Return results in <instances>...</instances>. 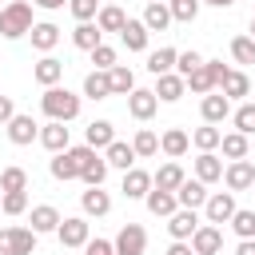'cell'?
Instances as JSON below:
<instances>
[{
	"label": "cell",
	"instance_id": "1",
	"mask_svg": "<svg viewBox=\"0 0 255 255\" xmlns=\"http://www.w3.org/2000/svg\"><path fill=\"white\" fill-rule=\"evenodd\" d=\"M40 112L48 116V120H56V124H68V120H76L80 116V96L76 92H68V88H44V96H40Z\"/></svg>",
	"mask_w": 255,
	"mask_h": 255
},
{
	"label": "cell",
	"instance_id": "2",
	"mask_svg": "<svg viewBox=\"0 0 255 255\" xmlns=\"http://www.w3.org/2000/svg\"><path fill=\"white\" fill-rule=\"evenodd\" d=\"M32 24H36V20H32V4H28V0H12V4L0 8V36H4V40L28 36Z\"/></svg>",
	"mask_w": 255,
	"mask_h": 255
},
{
	"label": "cell",
	"instance_id": "3",
	"mask_svg": "<svg viewBox=\"0 0 255 255\" xmlns=\"http://www.w3.org/2000/svg\"><path fill=\"white\" fill-rule=\"evenodd\" d=\"M32 251H36L32 227H4L0 231V255H32Z\"/></svg>",
	"mask_w": 255,
	"mask_h": 255
},
{
	"label": "cell",
	"instance_id": "4",
	"mask_svg": "<svg viewBox=\"0 0 255 255\" xmlns=\"http://www.w3.org/2000/svg\"><path fill=\"white\" fill-rule=\"evenodd\" d=\"M112 247H116V255H143L147 251V231L139 223H124L120 235L112 239Z\"/></svg>",
	"mask_w": 255,
	"mask_h": 255
},
{
	"label": "cell",
	"instance_id": "5",
	"mask_svg": "<svg viewBox=\"0 0 255 255\" xmlns=\"http://www.w3.org/2000/svg\"><path fill=\"white\" fill-rule=\"evenodd\" d=\"M56 235H60V243H64V247H84V243L92 239V227H88V219H84V215H68V219H60Z\"/></svg>",
	"mask_w": 255,
	"mask_h": 255
},
{
	"label": "cell",
	"instance_id": "6",
	"mask_svg": "<svg viewBox=\"0 0 255 255\" xmlns=\"http://www.w3.org/2000/svg\"><path fill=\"white\" fill-rule=\"evenodd\" d=\"M223 183H227V191H247V187H255V163H251V159H231V163L223 167Z\"/></svg>",
	"mask_w": 255,
	"mask_h": 255
},
{
	"label": "cell",
	"instance_id": "7",
	"mask_svg": "<svg viewBox=\"0 0 255 255\" xmlns=\"http://www.w3.org/2000/svg\"><path fill=\"white\" fill-rule=\"evenodd\" d=\"M203 215H207V223H227L231 215H235V195L231 191H211L207 195V203H203Z\"/></svg>",
	"mask_w": 255,
	"mask_h": 255
},
{
	"label": "cell",
	"instance_id": "8",
	"mask_svg": "<svg viewBox=\"0 0 255 255\" xmlns=\"http://www.w3.org/2000/svg\"><path fill=\"white\" fill-rule=\"evenodd\" d=\"M187 243H191L195 255H219V247H223V231H219L215 223H199L195 235H191Z\"/></svg>",
	"mask_w": 255,
	"mask_h": 255
},
{
	"label": "cell",
	"instance_id": "9",
	"mask_svg": "<svg viewBox=\"0 0 255 255\" xmlns=\"http://www.w3.org/2000/svg\"><path fill=\"white\" fill-rule=\"evenodd\" d=\"M199 116H203V124H223V120L231 116V100H227L223 92H207V96L199 100Z\"/></svg>",
	"mask_w": 255,
	"mask_h": 255
},
{
	"label": "cell",
	"instance_id": "10",
	"mask_svg": "<svg viewBox=\"0 0 255 255\" xmlns=\"http://www.w3.org/2000/svg\"><path fill=\"white\" fill-rule=\"evenodd\" d=\"M8 139H12L16 147H28L32 139H40V124H36L32 116H20V112H16V116L8 120Z\"/></svg>",
	"mask_w": 255,
	"mask_h": 255
},
{
	"label": "cell",
	"instance_id": "11",
	"mask_svg": "<svg viewBox=\"0 0 255 255\" xmlns=\"http://www.w3.org/2000/svg\"><path fill=\"white\" fill-rule=\"evenodd\" d=\"M207 183H199V179H183L179 183V191H175V203L179 207H187V211H199L203 203H207Z\"/></svg>",
	"mask_w": 255,
	"mask_h": 255
},
{
	"label": "cell",
	"instance_id": "12",
	"mask_svg": "<svg viewBox=\"0 0 255 255\" xmlns=\"http://www.w3.org/2000/svg\"><path fill=\"white\" fill-rule=\"evenodd\" d=\"M40 143L52 151V155H60V151H68V143H72V131L64 128V124H56V120H48L44 128H40Z\"/></svg>",
	"mask_w": 255,
	"mask_h": 255
},
{
	"label": "cell",
	"instance_id": "13",
	"mask_svg": "<svg viewBox=\"0 0 255 255\" xmlns=\"http://www.w3.org/2000/svg\"><path fill=\"white\" fill-rule=\"evenodd\" d=\"M195 227H199V215L187 211V207H179L175 215H167V231H171V239H179V243H187V239L195 235Z\"/></svg>",
	"mask_w": 255,
	"mask_h": 255
},
{
	"label": "cell",
	"instance_id": "14",
	"mask_svg": "<svg viewBox=\"0 0 255 255\" xmlns=\"http://www.w3.org/2000/svg\"><path fill=\"white\" fill-rule=\"evenodd\" d=\"M32 80H36V84H44V88H56V84L64 80V64H60L56 56H40V60H36V68H32Z\"/></svg>",
	"mask_w": 255,
	"mask_h": 255
},
{
	"label": "cell",
	"instance_id": "15",
	"mask_svg": "<svg viewBox=\"0 0 255 255\" xmlns=\"http://www.w3.org/2000/svg\"><path fill=\"white\" fill-rule=\"evenodd\" d=\"M155 108H159V100H155V92H151V88H135V92L128 96V112H131L135 120H151V116H155Z\"/></svg>",
	"mask_w": 255,
	"mask_h": 255
},
{
	"label": "cell",
	"instance_id": "16",
	"mask_svg": "<svg viewBox=\"0 0 255 255\" xmlns=\"http://www.w3.org/2000/svg\"><path fill=\"white\" fill-rule=\"evenodd\" d=\"M147 36H151V32L143 28V20H131V16H128V24L120 28V40H124L128 52H147Z\"/></svg>",
	"mask_w": 255,
	"mask_h": 255
},
{
	"label": "cell",
	"instance_id": "17",
	"mask_svg": "<svg viewBox=\"0 0 255 255\" xmlns=\"http://www.w3.org/2000/svg\"><path fill=\"white\" fill-rule=\"evenodd\" d=\"M151 92H155L159 104H175V100L187 92V84H183L175 72H167V76H155V88H151Z\"/></svg>",
	"mask_w": 255,
	"mask_h": 255
},
{
	"label": "cell",
	"instance_id": "18",
	"mask_svg": "<svg viewBox=\"0 0 255 255\" xmlns=\"http://www.w3.org/2000/svg\"><path fill=\"white\" fill-rule=\"evenodd\" d=\"M187 147H191V135H187L183 128H167V131L159 135V151H163L167 159H179Z\"/></svg>",
	"mask_w": 255,
	"mask_h": 255
},
{
	"label": "cell",
	"instance_id": "19",
	"mask_svg": "<svg viewBox=\"0 0 255 255\" xmlns=\"http://www.w3.org/2000/svg\"><path fill=\"white\" fill-rule=\"evenodd\" d=\"M104 159H108V167H120V171H131V167H135V151H131V143H124V139H112V143L104 147Z\"/></svg>",
	"mask_w": 255,
	"mask_h": 255
},
{
	"label": "cell",
	"instance_id": "20",
	"mask_svg": "<svg viewBox=\"0 0 255 255\" xmlns=\"http://www.w3.org/2000/svg\"><path fill=\"white\" fill-rule=\"evenodd\" d=\"M187 179V171L175 163V159H167L155 175H151V187H159V191H179V183Z\"/></svg>",
	"mask_w": 255,
	"mask_h": 255
},
{
	"label": "cell",
	"instance_id": "21",
	"mask_svg": "<svg viewBox=\"0 0 255 255\" xmlns=\"http://www.w3.org/2000/svg\"><path fill=\"white\" fill-rule=\"evenodd\" d=\"M112 139H116V128H112L108 120H92V124H88V131H84V143H88L92 151H104Z\"/></svg>",
	"mask_w": 255,
	"mask_h": 255
},
{
	"label": "cell",
	"instance_id": "22",
	"mask_svg": "<svg viewBox=\"0 0 255 255\" xmlns=\"http://www.w3.org/2000/svg\"><path fill=\"white\" fill-rule=\"evenodd\" d=\"M195 179H199V183L223 179V159H219L215 151H199V159H195Z\"/></svg>",
	"mask_w": 255,
	"mask_h": 255
},
{
	"label": "cell",
	"instance_id": "23",
	"mask_svg": "<svg viewBox=\"0 0 255 255\" xmlns=\"http://www.w3.org/2000/svg\"><path fill=\"white\" fill-rule=\"evenodd\" d=\"M80 179H84L88 187H104V179H108V159H104L100 151H92V155L84 159V167H80Z\"/></svg>",
	"mask_w": 255,
	"mask_h": 255
},
{
	"label": "cell",
	"instance_id": "24",
	"mask_svg": "<svg viewBox=\"0 0 255 255\" xmlns=\"http://www.w3.org/2000/svg\"><path fill=\"white\" fill-rule=\"evenodd\" d=\"M80 207H84V215H108L112 211V195L104 191V187H88L84 195H80Z\"/></svg>",
	"mask_w": 255,
	"mask_h": 255
},
{
	"label": "cell",
	"instance_id": "25",
	"mask_svg": "<svg viewBox=\"0 0 255 255\" xmlns=\"http://www.w3.org/2000/svg\"><path fill=\"white\" fill-rule=\"evenodd\" d=\"M143 203H147V211H151V215H163V219L179 211V203H175V191H159V187H151V191L143 195Z\"/></svg>",
	"mask_w": 255,
	"mask_h": 255
},
{
	"label": "cell",
	"instance_id": "26",
	"mask_svg": "<svg viewBox=\"0 0 255 255\" xmlns=\"http://www.w3.org/2000/svg\"><path fill=\"white\" fill-rule=\"evenodd\" d=\"M28 36H32V48H36V52H44V56L60 44V28H56V24H48V20H44V24H32V32H28Z\"/></svg>",
	"mask_w": 255,
	"mask_h": 255
},
{
	"label": "cell",
	"instance_id": "27",
	"mask_svg": "<svg viewBox=\"0 0 255 255\" xmlns=\"http://www.w3.org/2000/svg\"><path fill=\"white\" fill-rule=\"evenodd\" d=\"M147 191H151V175H147L143 167L124 171V195H128V199H143Z\"/></svg>",
	"mask_w": 255,
	"mask_h": 255
},
{
	"label": "cell",
	"instance_id": "28",
	"mask_svg": "<svg viewBox=\"0 0 255 255\" xmlns=\"http://www.w3.org/2000/svg\"><path fill=\"white\" fill-rule=\"evenodd\" d=\"M143 28L147 32H167V24H171V12H167V4H159V0H151L147 8H143Z\"/></svg>",
	"mask_w": 255,
	"mask_h": 255
},
{
	"label": "cell",
	"instance_id": "29",
	"mask_svg": "<svg viewBox=\"0 0 255 255\" xmlns=\"http://www.w3.org/2000/svg\"><path fill=\"white\" fill-rule=\"evenodd\" d=\"M124 24H128V16H124L120 4H100V12H96V28L100 32H120Z\"/></svg>",
	"mask_w": 255,
	"mask_h": 255
},
{
	"label": "cell",
	"instance_id": "30",
	"mask_svg": "<svg viewBox=\"0 0 255 255\" xmlns=\"http://www.w3.org/2000/svg\"><path fill=\"white\" fill-rule=\"evenodd\" d=\"M56 227H60V211H56L52 203L32 207V231H36V235H48V231H56Z\"/></svg>",
	"mask_w": 255,
	"mask_h": 255
},
{
	"label": "cell",
	"instance_id": "31",
	"mask_svg": "<svg viewBox=\"0 0 255 255\" xmlns=\"http://www.w3.org/2000/svg\"><path fill=\"white\" fill-rule=\"evenodd\" d=\"M108 84H112V96H131V92H135V76H131L128 64H116V68L108 72Z\"/></svg>",
	"mask_w": 255,
	"mask_h": 255
},
{
	"label": "cell",
	"instance_id": "32",
	"mask_svg": "<svg viewBox=\"0 0 255 255\" xmlns=\"http://www.w3.org/2000/svg\"><path fill=\"white\" fill-rule=\"evenodd\" d=\"M100 36H104V32H100L96 24H76V28H72V44H76L80 52H92V48H100V44H104Z\"/></svg>",
	"mask_w": 255,
	"mask_h": 255
},
{
	"label": "cell",
	"instance_id": "33",
	"mask_svg": "<svg viewBox=\"0 0 255 255\" xmlns=\"http://www.w3.org/2000/svg\"><path fill=\"white\" fill-rule=\"evenodd\" d=\"M131 151H135V159H151V155L159 151V135H155L151 128H139L135 139H131Z\"/></svg>",
	"mask_w": 255,
	"mask_h": 255
},
{
	"label": "cell",
	"instance_id": "34",
	"mask_svg": "<svg viewBox=\"0 0 255 255\" xmlns=\"http://www.w3.org/2000/svg\"><path fill=\"white\" fill-rule=\"evenodd\" d=\"M175 48H159V52H151L147 56V72L151 76H167V72H175Z\"/></svg>",
	"mask_w": 255,
	"mask_h": 255
},
{
	"label": "cell",
	"instance_id": "35",
	"mask_svg": "<svg viewBox=\"0 0 255 255\" xmlns=\"http://www.w3.org/2000/svg\"><path fill=\"white\" fill-rule=\"evenodd\" d=\"M219 92H223L227 100H243V96L251 92V80H247L243 72H227V76H223V84H219Z\"/></svg>",
	"mask_w": 255,
	"mask_h": 255
},
{
	"label": "cell",
	"instance_id": "36",
	"mask_svg": "<svg viewBox=\"0 0 255 255\" xmlns=\"http://www.w3.org/2000/svg\"><path fill=\"white\" fill-rule=\"evenodd\" d=\"M84 96H88V100H108V96H112L108 72H88V76H84Z\"/></svg>",
	"mask_w": 255,
	"mask_h": 255
},
{
	"label": "cell",
	"instance_id": "37",
	"mask_svg": "<svg viewBox=\"0 0 255 255\" xmlns=\"http://www.w3.org/2000/svg\"><path fill=\"white\" fill-rule=\"evenodd\" d=\"M219 139H223V131H219L215 124H203V128H195V131H191V143H195L199 151H215V147H219Z\"/></svg>",
	"mask_w": 255,
	"mask_h": 255
},
{
	"label": "cell",
	"instance_id": "38",
	"mask_svg": "<svg viewBox=\"0 0 255 255\" xmlns=\"http://www.w3.org/2000/svg\"><path fill=\"white\" fill-rule=\"evenodd\" d=\"M219 147H223V155L227 159H247V135H239V131H227L223 139H219Z\"/></svg>",
	"mask_w": 255,
	"mask_h": 255
},
{
	"label": "cell",
	"instance_id": "39",
	"mask_svg": "<svg viewBox=\"0 0 255 255\" xmlns=\"http://www.w3.org/2000/svg\"><path fill=\"white\" fill-rule=\"evenodd\" d=\"M4 191H28V171L24 167H4L0 171V195Z\"/></svg>",
	"mask_w": 255,
	"mask_h": 255
},
{
	"label": "cell",
	"instance_id": "40",
	"mask_svg": "<svg viewBox=\"0 0 255 255\" xmlns=\"http://www.w3.org/2000/svg\"><path fill=\"white\" fill-rule=\"evenodd\" d=\"M227 223H231V231H235L239 239H255V211H243V207H235V215H231Z\"/></svg>",
	"mask_w": 255,
	"mask_h": 255
},
{
	"label": "cell",
	"instance_id": "41",
	"mask_svg": "<svg viewBox=\"0 0 255 255\" xmlns=\"http://www.w3.org/2000/svg\"><path fill=\"white\" fill-rule=\"evenodd\" d=\"M167 12H171V20L191 24V20L199 16V0H167Z\"/></svg>",
	"mask_w": 255,
	"mask_h": 255
},
{
	"label": "cell",
	"instance_id": "42",
	"mask_svg": "<svg viewBox=\"0 0 255 255\" xmlns=\"http://www.w3.org/2000/svg\"><path fill=\"white\" fill-rule=\"evenodd\" d=\"M231 120H235V131L239 135H255V104H239L231 112Z\"/></svg>",
	"mask_w": 255,
	"mask_h": 255
},
{
	"label": "cell",
	"instance_id": "43",
	"mask_svg": "<svg viewBox=\"0 0 255 255\" xmlns=\"http://www.w3.org/2000/svg\"><path fill=\"white\" fill-rule=\"evenodd\" d=\"M0 211L4 215H24L28 211V191H4L0 195Z\"/></svg>",
	"mask_w": 255,
	"mask_h": 255
},
{
	"label": "cell",
	"instance_id": "44",
	"mask_svg": "<svg viewBox=\"0 0 255 255\" xmlns=\"http://www.w3.org/2000/svg\"><path fill=\"white\" fill-rule=\"evenodd\" d=\"M231 56H235V64H255V40L251 36H235L231 40Z\"/></svg>",
	"mask_w": 255,
	"mask_h": 255
},
{
	"label": "cell",
	"instance_id": "45",
	"mask_svg": "<svg viewBox=\"0 0 255 255\" xmlns=\"http://www.w3.org/2000/svg\"><path fill=\"white\" fill-rule=\"evenodd\" d=\"M183 84H187L191 92H199V96H207V92H215V80L207 76V68H203V64H199V68H195V72H191V76H187Z\"/></svg>",
	"mask_w": 255,
	"mask_h": 255
},
{
	"label": "cell",
	"instance_id": "46",
	"mask_svg": "<svg viewBox=\"0 0 255 255\" xmlns=\"http://www.w3.org/2000/svg\"><path fill=\"white\" fill-rule=\"evenodd\" d=\"M68 8H72V16H76L80 24H92L96 12H100V0H68Z\"/></svg>",
	"mask_w": 255,
	"mask_h": 255
},
{
	"label": "cell",
	"instance_id": "47",
	"mask_svg": "<svg viewBox=\"0 0 255 255\" xmlns=\"http://www.w3.org/2000/svg\"><path fill=\"white\" fill-rule=\"evenodd\" d=\"M88 56H92V64H96V72H112V68H116V48H108V44H100V48H92Z\"/></svg>",
	"mask_w": 255,
	"mask_h": 255
},
{
	"label": "cell",
	"instance_id": "48",
	"mask_svg": "<svg viewBox=\"0 0 255 255\" xmlns=\"http://www.w3.org/2000/svg\"><path fill=\"white\" fill-rule=\"evenodd\" d=\"M199 64H203V56H199V52H179V56H175V76H179V80H187Z\"/></svg>",
	"mask_w": 255,
	"mask_h": 255
},
{
	"label": "cell",
	"instance_id": "49",
	"mask_svg": "<svg viewBox=\"0 0 255 255\" xmlns=\"http://www.w3.org/2000/svg\"><path fill=\"white\" fill-rule=\"evenodd\" d=\"M203 68H207V76H211V80H215V92H219V84H223V76H227V72H231V68H227V64H223V60H203Z\"/></svg>",
	"mask_w": 255,
	"mask_h": 255
},
{
	"label": "cell",
	"instance_id": "50",
	"mask_svg": "<svg viewBox=\"0 0 255 255\" xmlns=\"http://www.w3.org/2000/svg\"><path fill=\"white\" fill-rule=\"evenodd\" d=\"M84 255H116V247H112V239H88Z\"/></svg>",
	"mask_w": 255,
	"mask_h": 255
},
{
	"label": "cell",
	"instance_id": "51",
	"mask_svg": "<svg viewBox=\"0 0 255 255\" xmlns=\"http://www.w3.org/2000/svg\"><path fill=\"white\" fill-rule=\"evenodd\" d=\"M16 116V104H12V96H0V128H8V120Z\"/></svg>",
	"mask_w": 255,
	"mask_h": 255
},
{
	"label": "cell",
	"instance_id": "52",
	"mask_svg": "<svg viewBox=\"0 0 255 255\" xmlns=\"http://www.w3.org/2000/svg\"><path fill=\"white\" fill-rule=\"evenodd\" d=\"M167 255H195V251H191V243H179V239H175V243L167 247Z\"/></svg>",
	"mask_w": 255,
	"mask_h": 255
},
{
	"label": "cell",
	"instance_id": "53",
	"mask_svg": "<svg viewBox=\"0 0 255 255\" xmlns=\"http://www.w3.org/2000/svg\"><path fill=\"white\" fill-rule=\"evenodd\" d=\"M235 255H255V239H239V247H235Z\"/></svg>",
	"mask_w": 255,
	"mask_h": 255
},
{
	"label": "cell",
	"instance_id": "54",
	"mask_svg": "<svg viewBox=\"0 0 255 255\" xmlns=\"http://www.w3.org/2000/svg\"><path fill=\"white\" fill-rule=\"evenodd\" d=\"M32 4H36V8H48V12H56V8H64L68 0H32Z\"/></svg>",
	"mask_w": 255,
	"mask_h": 255
},
{
	"label": "cell",
	"instance_id": "55",
	"mask_svg": "<svg viewBox=\"0 0 255 255\" xmlns=\"http://www.w3.org/2000/svg\"><path fill=\"white\" fill-rule=\"evenodd\" d=\"M199 4H211V8H231L235 0H199Z\"/></svg>",
	"mask_w": 255,
	"mask_h": 255
},
{
	"label": "cell",
	"instance_id": "56",
	"mask_svg": "<svg viewBox=\"0 0 255 255\" xmlns=\"http://www.w3.org/2000/svg\"><path fill=\"white\" fill-rule=\"evenodd\" d=\"M251 40H255V16H251Z\"/></svg>",
	"mask_w": 255,
	"mask_h": 255
},
{
	"label": "cell",
	"instance_id": "57",
	"mask_svg": "<svg viewBox=\"0 0 255 255\" xmlns=\"http://www.w3.org/2000/svg\"><path fill=\"white\" fill-rule=\"evenodd\" d=\"M108 4H120V0H108Z\"/></svg>",
	"mask_w": 255,
	"mask_h": 255
},
{
	"label": "cell",
	"instance_id": "58",
	"mask_svg": "<svg viewBox=\"0 0 255 255\" xmlns=\"http://www.w3.org/2000/svg\"><path fill=\"white\" fill-rule=\"evenodd\" d=\"M159 4H167V0H159Z\"/></svg>",
	"mask_w": 255,
	"mask_h": 255
}]
</instances>
